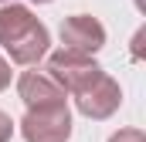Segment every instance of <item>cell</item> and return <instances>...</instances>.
<instances>
[{"mask_svg": "<svg viewBox=\"0 0 146 142\" xmlns=\"http://www.w3.org/2000/svg\"><path fill=\"white\" fill-rule=\"evenodd\" d=\"M31 3H51V0H31Z\"/></svg>", "mask_w": 146, "mask_h": 142, "instance_id": "30bf717a", "label": "cell"}, {"mask_svg": "<svg viewBox=\"0 0 146 142\" xmlns=\"http://www.w3.org/2000/svg\"><path fill=\"white\" fill-rule=\"evenodd\" d=\"M10 135H14V122L7 112H0V142H10Z\"/></svg>", "mask_w": 146, "mask_h": 142, "instance_id": "ba28073f", "label": "cell"}, {"mask_svg": "<svg viewBox=\"0 0 146 142\" xmlns=\"http://www.w3.org/2000/svg\"><path fill=\"white\" fill-rule=\"evenodd\" d=\"M136 3H139V7H143V0H136Z\"/></svg>", "mask_w": 146, "mask_h": 142, "instance_id": "8fae6325", "label": "cell"}, {"mask_svg": "<svg viewBox=\"0 0 146 142\" xmlns=\"http://www.w3.org/2000/svg\"><path fill=\"white\" fill-rule=\"evenodd\" d=\"M75 105H78V112H82L85 118H109L112 112L122 105V88H119L115 78H109V74L102 71L88 88H82V91L75 95Z\"/></svg>", "mask_w": 146, "mask_h": 142, "instance_id": "277c9868", "label": "cell"}, {"mask_svg": "<svg viewBox=\"0 0 146 142\" xmlns=\"http://www.w3.org/2000/svg\"><path fill=\"white\" fill-rule=\"evenodd\" d=\"M0 44L7 47L10 61L17 64H37L48 54V27L21 3H3L0 7Z\"/></svg>", "mask_w": 146, "mask_h": 142, "instance_id": "6da1fadb", "label": "cell"}, {"mask_svg": "<svg viewBox=\"0 0 146 142\" xmlns=\"http://www.w3.org/2000/svg\"><path fill=\"white\" fill-rule=\"evenodd\" d=\"M58 34H61V44H65L68 51H78V54H95V51L106 47V27H102L95 17H88V14H72V17H65Z\"/></svg>", "mask_w": 146, "mask_h": 142, "instance_id": "5b68a950", "label": "cell"}, {"mask_svg": "<svg viewBox=\"0 0 146 142\" xmlns=\"http://www.w3.org/2000/svg\"><path fill=\"white\" fill-rule=\"evenodd\" d=\"M44 71H48L65 91H72V95H78L82 88H88V85L102 74V68L92 61V54H78V51H68V47L54 51V54L48 58V68Z\"/></svg>", "mask_w": 146, "mask_h": 142, "instance_id": "3957f363", "label": "cell"}, {"mask_svg": "<svg viewBox=\"0 0 146 142\" xmlns=\"http://www.w3.org/2000/svg\"><path fill=\"white\" fill-rule=\"evenodd\" d=\"M0 3H10V0H0Z\"/></svg>", "mask_w": 146, "mask_h": 142, "instance_id": "7c38bea8", "label": "cell"}, {"mask_svg": "<svg viewBox=\"0 0 146 142\" xmlns=\"http://www.w3.org/2000/svg\"><path fill=\"white\" fill-rule=\"evenodd\" d=\"M7 85H10V64H7V61L0 58V91H3Z\"/></svg>", "mask_w": 146, "mask_h": 142, "instance_id": "9c48e42d", "label": "cell"}, {"mask_svg": "<svg viewBox=\"0 0 146 142\" xmlns=\"http://www.w3.org/2000/svg\"><path fill=\"white\" fill-rule=\"evenodd\" d=\"M109 142H146V135L139 132V129H119Z\"/></svg>", "mask_w": 146, "mask_h": 142, "instance_id": "52a82bcc", "label": "cell"}, {"mask_svg": "<svg viewBox=\"0 0 146 142\" xmlns=\"http://www.w3.org/2000/svg\"><path fill=\"white\" fill-rule=\"evenodd\" d=\"M17 95H21V102L27 108L34 105H58V102H65V88L48 74V71H24L21 78H17Z\"/></svg>", "mask_w": 146, "mask_h": 142, "instance_id": "8992f818", "label": "cell"}, {"mask_svg": "<svg viewBox=\"0 0 146 142\" xmlns=\"http://www.w3.org/2000/svg\"><path fill=\"white\" fill-rule=\"evenodd\" d=\"M24 142H68L72 135V112L65 102L58 105H34L21 118Z\"/></svg>", "mask_w": 146, "mask_h": 142, "instance_id": "7a4b0ae2", "label": "cell"}]
</instances>
